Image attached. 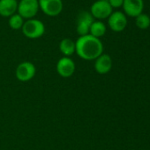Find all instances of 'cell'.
Instances as JSON below:
<instances>
[{"label": "cell", "mask_w": 150, "mask_h": 150, "mask_svg": "<svg viewBox=\"0 0 150 150\" xmlns=\"http://www.w3.org/2000/svg\"><path fill=\"white\" fill-rule=\"evenodd\" d=\"M75 63L70 57L64 56L60 58L57 63V74L65 78H68L74 74Z\"/></svg>", "instance_id": "cell-9"}, {"label": "cell", "mask_w": 150, "mask_h": 150, "mask_svg": "<svg viewBox=\"0 0 150 150\" xmlns=\"http://www.w3.org/2000/svg\"><path fill=\"white\" fill-rule=\"evenodd\" d=\"M38 0H19L18 3L17 13H19L24 19L34 18L39 11Z\"/></svg>", "instance_id": "cell-3"}, {"label": "cell", "mask_w": 150, "mask_h": 150, "mask_svg": "<svg viewBox=\"0 0 150 150\" xmlns=\"http://www.w3.org/2000/svg\"><path fill=\"white\" fill-rule=\"evenodd\" d=\"M107 1H108V0H107Z\"/></svg>", "instance_id": "cell-18"}, {"label": "cell", "mask_w": 150, "mask_h": 150, "mask_svg": "<svg viewBox=\"0 0 150 150\" xmlns=\"http://www.w3.org/2000/svg\"><path fill=\"white\" fill-rule=\"evenodd\" d=\"M135 25L138 28L146 30L150 26V17L145 13H141L135 18Z\"/></svg>", "instance_id": "cell-16"}, {"label": "cell", "mask_w": 150, "mask_h": 150, "mask_svg": "<svg viewBox=\"0 0 150 150\" xmlns=\"http://www.w3.org/2000/svg\"><path fill=\"white\" fill-rule=\"evenodd\" d=\"M18 10L17 0H0V15L2 17L9 18Z\"/></svg>", "instance_id": "cell-12"}, {"label": "cell", "mask_w": 150, "mask_h": 150, "mask_svg": "<svg viewBox=\"0 0 150 150\" xmlns=\"http://www.w3.org/2000/svg\"><path fill=\"white\" fill-rule=\"evenodd\" d=\"M59 50L64 54V56L70 57L76 51L75 41H73L72 39L69 38L63 39L59 43Z\"/></svg>", "instance_id": "cell-13"}, {"label": "cell", "mask_w": 150, "mask_h": 150, "mask_svg": "<svg viewBox=\"0 0 150 150\" xmlns=\"http://www.w3.org/2000/svg\"><path fill=\"white\" fill-rule=\"evenodd\" d=\"M39 8L47 16L56 17L63 11L62 0H38Z\"/></svg>", "instance_id": "cell-7"}, {"label": "cell", "mask_w": 150, "mask_h": 150, "mask_svg": "<svg viewBox=\"0 0 150 150\" xmlns=\"http://www.w3.org/2000/svg\"><path fill=\"white\" fill-rule=\"evenodd\" d=\"M23 34L28 39H38L41 38L45 33V25L43 22L36 18L27 19L22 27Z\"/></svg>", "instance_id": "cell-2"}, {"label": "cell", "mask_w": 150, "mask_h": 150, "mask_svg": "<svg viewBox=\"0 0 150 150\" xmlns=\"http://www.w3.org/2000/svg\"><path fill=\"white\" fill-rule=\"evenodd\" d=\"M75 53L83 60L93 61L103 54V44L99 38L91 34L80 36L75 41Z\"/></svg>", "instance_id": "cell-1"}, {"label": "cell", "mask_w": 150, "mask_h": 150, "mask_svg": "<svg viewBox=\"0 0 150 150\" xmlns=\"http://www.w3.org/2000/svg\"><path fill=\"white\" fill-rule=\"evenodd\" d=\"M112 68V59L107 54H102L95 60V69L100 75L107 74Z\"/></svg>", "instance_id": "cell-11"}, {"label": "cell", "mask_w": 150, "mask_h": 150, "mask_svg": "<svg viewBox=\"0 0 150 150\" xmlns=\"http://www.w3.org/2000/svg\"><path fill=\"white\" fill-rule=\"evenodd\" d=\"M94 21L95 18L90 11H80L76 19V31L78 34H80V36L89 34V29Z\"/></svg>", "instance_id": "cell-5"}, {"label": "cell", "mask_w": 150, "mask_h": 150, "mask_svg": "<svg viewBox=\"0 0 150 150\" xmlns=\"http://www.w3.org/2000/svg\"><path fill=\"white\" fill-rule=\"evenodd\" d=\"M109 4H111V6L113 8H119L123 6V3L124 0H108Z\"/></svg>", "instance_id": "cell-17"}, {"label": "cell", "mask_w": 150, "mask_h": 150, "mask_svg": "<svg viewBox=\"0 0 150 150\" xmlns=\"http://www.w3.org/2000/svg\"><path fill=\"white\" fill-rule=\"evenodd\" d=\"M122 7L126 15L136 18L142 13L144 9V2L143 0H124Z\"/></svg>", "instance_id": "cell-10"}, {"label": "cell", "mask_w": 150, "mask_h": 150, "mask_svg": "<svg viewBox=\"0 0 150 150\" xmlns=\"http://www.w3.org/2000/svg\"><path fill=\"white\" fill-rule=\"evenodd\" d=\"M24 22H25L24 18L17 12L14 13L13 15H11V17H9V19H8V24L12 30L21 29Z\"/></svg>", "instance_id": "cell-15"}, {"label": "cell", "mask_w": 150, "mask_h": 150, "mask_svg": "<svg viewBox=\"0 0 150 150\" xmlns=\"http://www.w3.org/2000/svg\"><path fill=\"white\" fill-rule=\"evenodd\" d=\"M106 25L103 22V21H100V20H95L91 26H90V29H89V34H91L92 36L94 37H96V38H101L103 37L105 33H106Z\"/></svg>", "instance_id": "cell-14"}, {"label": "cell", "mask_w": 150, "mask_h": 150, "mask_svg": "<svg viewBox=\"0 0 150 150\" xmlns=\"http://www.w3.org/2000/svg\"><path fill=\"white\" fill-rule=\"evenodd\" d=\"M108 25L114 32H122L127 25L126 15L122 11H114L108 18Z\"/></svg>", "instance_id": "cell-8"}, {"label": "cell", "mask_w": 150, "mask_h": 150, "mask_svg": "<svg viewBox=\"0 0 150 150\" xmlns=\"http://www.w3.org/2000/svg\"><path fill=\"white\" fill-rule=\"evenodd\" d=\"M113 12V9L107 0H97L95 1L90 8V13L96 19L108 18L110 15Z\"/></svg>", "instance_id": "cell-4"}, {"label": "cell", "mask_w": 150, "mask_h": 150, "mask_svg": "<svg viewBox=\"0 0 150 150\" xmlns=\"http://www.w3.org/2000/svg\"><path fill=\"white\" fill-rule=\"evenodd\" d=\"M36 74V68L34 63L30 62H23L19 63L15 70V76L20 82H28L34 77Z\"/></svg>", "instance_id": "cell-6"}]
</instances>
